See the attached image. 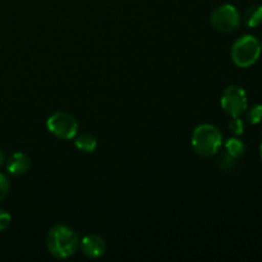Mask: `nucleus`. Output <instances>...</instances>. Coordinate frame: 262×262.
I'll return each instance as SVG.
<instances>
[{
    "instance_id": "f257e3e1",
    "label": "nucleus",
    "mask_w": 262,
    "mask_h": 262,
    "mask_svg": "<svg viewBox=\"0 0 262 262\" xmlns=\"http://www.w3.org/2000/svg\"><path fill=\"white\" fill-rule=\"evenodd\" d=\"M46 247L53 257L59 260L69 258L79 248L78 234L68 225H55L49 230L46 237Z\"/></svg>"
},
{
    "instance_id": "f03ea898",
    "label": "nucleus",
    "mask_w": 262,
    "mask_h": 262,
    "mask_svg": "<svg viewBox=\"0 0 262 262\" xmlns=\"http://www.w3.org/2000/svg\"><path fill=\"white\" fill-rule=\"evenodd\" d=\"M192 147L201 158H211L219 152L223 145V135L216 125L200 124L192 133Z\"/></svg>"
},
{
    "instance_id": "7ed1b4c3",
    "label": "nucleus",
    "mask_w": 262,
    "mask_h": 262,
    "mask_svg": "<svg viewBox=\"0 0 262 262\" xmlns=\"http://www.w3.org/2000/svg\"><path fill=\"white\" fill-rule=\"evenodd\" d=\"M261 43L255 36L245 35L232 45V60L241 68H248L258 60L261 55Z\"/></svg>"
},
{
    "instance_id": "20e7f679",
    "label": "nucleus",
    "mask_w": 262,
    "mask_h": 262,
    "mask_svg": "<svg viewBox=\"0 0 262 262\" xmlns=\"http://www.w3.org/2000/svg\"><path fill=\"white\" fill-rule=\"evenodd\" d=\"M46 128L59 140H73L78 135V122L67 112H56L46 120Z\"/></svg>"
},
{
    "instance_id": "39448f33",
    "label": "nucleus",
    "mask_w": 262,
    "mask_h": 262,
    "mask_svg": "<svg viewBox=\"0 0 262 262\" xmlns=\"http://www.w3.org/2000/svg\"><path fill=\"white\" fill-rule=\"evenodd\" d=\"M212 27L219 32L229 33L237 30L241 25V14L232 4H223L215 8L210 15Z\"/></svg>"
},
{
    "instance_id": "423d86ee",
    "label": "nucleus",
    "mask_w": 262,
    "mask_h": 262,
    "mask_svg": "<svg viewBox=\"0 0 262 262\" xmlns=\"http://www.w3.org/2000/svg\"><path fill=\"white\" fill-rule=\"evenodd\" d=\"M223 110L232 117H241L247 110V94L241 86H229L223 92L220 99Z\"/></svg>"
},
{
    "instance_id": "0eeeda50",
    "label": "nucleus",
    "mask_w": 262,
    "mask_h": 262,
    "mask_svg": "<svg viewBox=\"0 0 262 262\" xmlns=\"http://www.w3.org/2000/svg\"><path fill=\"white\" fill-rule=\"evenodd\" d=\"M82 253L89 258H100L106 251V243L104 238L97 234H89L79 242Z\"/></svg>"
},
{
    "instance_id": "6e6552de",
    "label": "nucleus",
    "mask_w": 262,
    "mask_h": 262,
    "mask_svg": "<svg viewBox=\"0 0 262 262\" xmlns=\"http://www.w3.org/2000/svg\"><path fill=\"white\" fill-rule=\"evenodd\" d=\"M31 168V160L25 152H14L7 160V170L10 176H25Z\"/></svg>"
},
{
    "instance_id": "1a4fd4ad",
    "label": "nucleus",
    "mask_w": 262,
    "mask_h": 262,
    "mask_svg": "<svg viewBox=\"0 0 262 262\" xmlns=\"http://www.w3.org/2000/svg\"><path fill=\"white\" fill-rule=\"evenodd\" d=\"M74 140V146H76L77 150H79L81 152L84 154H91L96 150L97 147V140L90 133H81V135H77Z\"/></svg>"
},
{
    "instance_id": "9d476101",
    "label": "nucleus",
    "mask_w": 262,
    "mask_h": 262,
    "mask_svg": "<svg viewBox=\"0 0 262 262\" xmlns=\"http://www.w3.org/2000/svg\"><path fill=\"white\" fill-rule=\"evenodd\" d=\"M245 25L250 28L258 27L262 23V5H252L243 15Z\"/></svg>"
},
{
    "instance_id": "9b49d317",
    "label": "nucleus",
    "mask_w": 262,
    "mask_h": 262,
    "mask_svg": "<svg viewBox=\"0 0 262 262\" xmlns=\"http://www.w3.org/2000/svg\"><path fill=\"white\" fill-rule=\"evenodd\" d=\"M225 151L237 160V159L242 158V156L245 155L246 145L239 140V138L232 137L225 142Z\"/></svg>"
},
{
    "instance_id": "f8f14e48",
    "label": "nucleus",
    "mask_w": 262,
    "mask_h": 262,
    "mask_svg": "<svg viewBox=\"0 0 262 262\" xmlns=\"http://www.w3.org/2000/svg\"><path fill=\"white\" fill-rule=\"evenodd\" d=\"M234 163H235V159L233 156H230L229 154L225 151L224 154H222L217 160V165L220 166V169L224 171H229L234 168Z\"/></svg>"
},
{
    "instance_id": "ddd939ff",
    "label": "nucleus",
    "mask_w": 262,
    "mask_h": 262,
    "mask_svg": "<svg viewBox=\"0 0 262 262\" xmlns=\"http://www.w3.org/2000/svg\"><path fill=\"white\" fill-rule=\"evenodd\" d=\"M228 127L234 136H241L245 132V123L241 119V117H232V119L228 123Z\"/></svg>"
},
{
    "instance_id": "4468645a",
    "label": "nucleus",
    "mask_w": 262,
    "mask_h": 262,
    "mask_svg": "<svg viewBox=\"0 0 262 262\" xmlns=\"http://www.w3.org/2000/svg\"><path fill=\"white\" fill-rule=\"evenodd\" d=\"M247 119L251 124H258L262 122V105H255L247 113Z\"/></svg>"
},
{
    "instance_id": "2eb2a0df",
    "label": "nucleus",
    "mask_w": 262,
    "mask_h": 262,
    "mask_svg": "<svg viewBox=\"0 0 262 262\" xmlns=\"http://www.w3.org/2000/svg\"><path fill=\"white\" fill-rule=\"evenodd\" d=\"M9 188H10V184L8 178L5 177V174L0 173V202L8 196L9 193Z\"/></svg>"
},
{
    "instance_id": "dca6fc26",
    "label": "nucleus",
    "mask_w": 262,
    "mask_h": 262,
    "mask_svg": "<svg viewBox=\"0 0 262 262\" xmlns=\"http://www.w3.org/2000/svg\"><path fill=\"white\" fill-rule=\"evenodd\" d=\"M12 223V216L4 209H0V232H4Z\"/></svg>"
},
{
    "instance_id": "f3484780",
    "label": "nucleus",
    "mask_w": 262,
    "mask_h": 262,
    "mask_svg": "<svg viewBox=\"0 0 262 262\" xmlns=\"http://www.w3.org/2000/svg\"><path fill=\"white\" fill-rule=\"evenodd\" d=\"M4 164H5V154L4 151L2 150V147H0V168H2Z\"/></svg>"
},
{
    "instance_id": "a211bd4d",
    "label": "nucleus",
    "mask_w": 262,
    "mask_h": 262,
    "mask_svg": "<svg viewBox=\"0 0 262 262\" xmlns=\"http://www.w3.org/2000/svg\"><path fill=\"white\" fill-rule=\"evenodd\" d=\"M260 156H261V160H262V142H261V145H260Z\"/></svg>"
},
{
    "instance_id": "6ab92c4d",
    "label": "nucleus",
    "mask_w": 262,
    "mask_h": 262,
    "mask_svg": "<svg viewBox=\"0 0 262 262\" xmlns=\"http://www.w3.org/2000/svg\"><path fill=\"white\" fill-rule=\"evenodd\" d=\"M260 43H261V49H262V41H260Z\"/></svg>"
}]
</instances>
